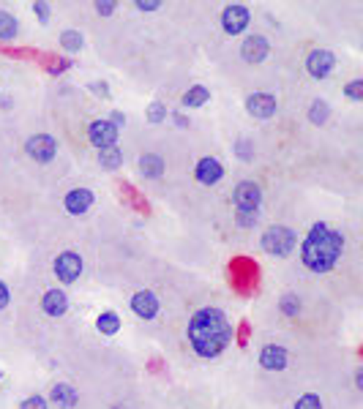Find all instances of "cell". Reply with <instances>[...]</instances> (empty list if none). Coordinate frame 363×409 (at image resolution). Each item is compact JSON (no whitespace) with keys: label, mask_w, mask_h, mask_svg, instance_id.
Listing matches in <instances>:
<instances>
[{"label":"cell","mask_w":363,"mask_h":409,"mask_svg":"<svg viewBox=\"0 0 363 409\" xmlns=\"http://www.w3.org/2000/svg\"><path fill=\"white\" fill-rule=\"evenodd\" d=\"M132 308H134V314H137L140 319H153V317L159 314V298H156L153 292L142 289V292H137V295L132 298Z\"/></svg>","instance_id":"10"},{"label":"cell","mask_w":363,"mask_h":409,"mask_svg":"<svg viewBox=\"0 0 363 409\" xmlns=\"http://www.w3.org/2000/svg\"><path fill=\"white\" fill-rule=\"evenodd\" d=\"M164 118H167V109H164V104L153 101V104L148 107V120H151V123H162Z\"/></svg>","instance_id":"26"},{"label":"cell","mask_w":363,"mask_h":409,"mask_svg":"<svg viewBox=\"0 0 363 409\" xmlns=\"http://www.w3.org/2000/svg\"><path fill=\"white\" fill-rule=\"evenodd\" d=\"M60 44H63V49H68V52H79L82 49V33H77V30H66L63 36H60Z\"/></svg>","instance_id":"22"},{"label":"cell","mask_w":363,"mask_h":409,"mask_svg":"<svg viewBox=\"0 0 363 409\" xmlns=\"http://www.w3.org/2000/svg\"><path fill=\"white\" fill-rule=\"evenodd\" d=\"M110 123H112L115 129H118V126H123V123H126V118H123V112H112V120H110Z\"/></svg>","instance_id":"36"},{"label":"cell","mask_w":363,"mask_h":409,"mask_svg":"<svg viewBox=\"0 0 363 409\" xmlns=\"http://www.w3.org/2000/svg\"><path fill=\"white\" fill-rule=\"evenodd\" d=\"M188 341L199 358H216L232 341V328L218 308H199L188 322Z\"/></svg>","instance_id":"1"},{"label":"cell","mask_w":363,"mask_h":409,"mask_svg":"<svg viewBox=\"0 0 363 409\" xmlns=\"http://www.w3.org/2000/svg\"><path fill=\"white\" fill-rule=\"evenodd\" d=\"M8 306V289H5V284L0 281V308H5Z\"/></svg>","instance_id":"35"},{"label":"cell","mask_w":363,"mask_h":409,"mask_svg":"<svg viewBox=\"0 0 363 409\" xmlns=\"http://www.w3.org/2000/svg\"><path fill=\"white\" fill-rule=\"evenodd\" d=\"M88 137H90V142H93L99 150H104V148H112V145L118 142V129H115L110 120H93Z\"/></svg>","instance_id":"8"},{"label":"cell","mask_w":363,"mask_h":409,"mask_svg":"<svg viewBox=\"0 0 363 409\" xmlns=\"http://www.w3.org/2000/svg\"><path fill=\"white\" fill-rule=\"evenodd\" d=\"M298 237L290 226H271L265 235H262V248L273 256H287L292 248H295Z\"/></svg>","instance_id":"3"},{"label":"cell","mask_w":363,"mask_h":409,"mask_svg":"<svg viewBox=\"0 0 363 409\" xmlns=\"http://www.w3.org/2000/svg\"><path fill=\"white\" fill-rule=\"evenodd\" d=\"M25 148H27V156L36 159V161H41V164L52 161L55 153H58V142H55L52 137H47V134H36V137H30Z\"/></svg>","instance_id":"5"},{"label":"cell","mask_w":363,"mask_h":409,"mask_svg":"<svg viewBox=\"0 0 363 409\" xmlns=\"http://www.w3.org/2000/svg\"><path fill=\"white\" fill-rule=\"evenodd\" d=\"M334 66H336V60H334V55L328 49H314L309 55V60H306V68H309V74L314 79H325L334 71Z\"/></svg>","instance_id":"9"},{"label":"cell","mask_w":363,"mask_h":409,"mask_svg":"<svg viewBox=\"0 0 363 409\" xmlns=\"http://www.w3.org/2000/svg\"><path fill=\"white\" fill-rule=\"evenodd\" d=\"M268 38H262V36H249L246 41H243V47H240V55H243V60H249V63H262L265 57H268Z\"/></svg>","instance_id":"11"},{"label":"cell","mask_w":363,"mask_h":409,"mask_svg":"<svg viewBox=\"0 0 363 409\" xmlns=\"http://www.w3.org/2000/svg\"><path fill=\"white\" fill-rule=\"evenodd\" d=\"M246 109H249V115L265 120V118H271L276 112V98L268 96V93H254V96L246 98Z\"/></svg>","instance_id":"12"},{"label":"cell","mask_w":363,"mask_h":409,"mask_svg":"<svg viewBox=\"0 0 363 409\" xmlns=\"http://www.w3.org/2000/svg\"><path fill=\"white\" fill-rule=\"evenodd\" d=\"M221 175H224V167L216 161V159H202L199 164H197V181L199 183H205V186H213V183H218L221 181Z\"/></svg>","instance_id":"13"},{"label":"cell","mask_w":363,"mask_h":409,"mask_svg":"<svg viewBox=\"0 0 363 409\" xmlns=\"http://www.w3.org/2000/svg\"><path fill=\"white\" fill-rule=\"evenodd\" d=\"M55 273H58V278H60L63 284L77 281L79 273H82V256H79L77 251H63V254L55 259Z\"/></svg>","instance_id":"4"},{"label":"cell","mask_w":363,"mask_h":409,"mask_svg":"<svg viewBox=\"0 0 363 409\" xmlns=\"http://www.w3.org/2000/svg\"><path fill=\"white\" fill-rule=\"evenodd\" d=\"M96 11L104 14V16H110V14L115 11V3H112V0H104V3H101V0H99V3H96Z\"/></svg>","instance_id":"31"},{"label":"cell","mask_w":363,"mask_h":409,"mask_svg":"<svg viewBox=\"0 0 363 409\" xmlns=\"http://www.w3.org/2000/svg\"><path fill=\"white\" fill-rule=\"evenodd\" d=\"M41 306H44V311H47L49 317H60V314H66L68 300H66V295H63L60 289H49V292L44 295Z\"/></svg>","instance_id":"16"},{"label":"cell","mask_w":363,"mask_h":409,"mask_svg":"<svg viewBox=\"0 0 363 409\" xmlns=\"http://www.w3.org/2000/svg\"><path fill=\"white\" fill-rule=\"evenodd\" d=\"M162 170H164V161H162L159 156L148 153V156H142V159H140V172H142L145 178H159V175H162Z\"/></svg>","instance_id":"19"},{"label":"cell","mask_w":363,"mask_h":409,"mask_svg":"<svg viewBox=\"0 0 363 409\" xmlns=\"http://www.w3.org/2000/svg\"><path fill=\"white\" fill-rule=\"evenodd\" d=\"M93 90L101 93V96H107V88H104V85H93Z\"/></svg>","instance_id":"37"},{"label":"cell","mask_w":363,"mask_h":409,"mask_svg":"<svg viewBox=\"0 0 363 409\" xmlns=\"http://www.w3.org/2000/svg\"><path fill=\"white\" fill-rule=\"evenodd\" d=\"M14 36H16V19L11 14H5V11H0V38L8 41Z\"/></svg>","instance_id":"23"},{"label":"cell","mask_w":363,"mask_h":409,"mask_svg":"<svg viewBox=\"0 0 363 409\" xmlns=\"http://www.w3.org/2000/svg\"><path fill=\"white\" fill-rule=\"evenodd\" d=\"M159 5H162L159 0H140V3H137V8H140V11H156Z\"/></svg>","instance_id":"33"},{"label":"cell","mask_w":363,"mask_h":409,"mask_svg":"<svg viewBox=\"0 0 363 409\" xmlns=\"http://www.w3.org/2000/svg\"><path fill=\"white\" fill-rule=\"evenodd\" d=\"M238 156H240V159H246V161L251 159V153H249V142H246V140H240V142H238Z\"/></svg>","instance_id":"34"},{"label":"cell","mask_w":363,"mask_h":409,"mask_svg":"<svg viewBox=\"0 0 363 409\" xmlns=\"http://www.w3.org/2000/svg\"><path fill=\"white\" fill-rule=\"evenodd\" d=\"M232 200H235V204H238V210H257L260 202H262V192H260V186H257V183L243 181V183H238V186H235Z\"/></svg>","instance_id":"7"},{"label":"cell","mask_w":363,"mask_h":409,"mask_svg":"<svg viewBox=\"0 0 363 409\" xmlns=\"http://www.w3.org/2000/svg\"><path fill=\"white\" fill-rule=\"evenodd\" d=\"M355 385H358V388H363V371H358V374H355Z\"/></svg>","instance_id":"38"},{"label":"cell","mask_w":363,"mask_h":409,"mask_svg":"<svg viewBox=\"0 0 363 409\" xmlns=\"http://www.w3.org/2000/svg\"><path fill=\"white\" fill-rule=\"evenodd\" d=\"M90 204H93V194H90L88 189H74V192L66 194V210L74 213V215L85 213Z\"/></svg>","instance_id":"15"},{"label":"cell","mask_w":363,"mask_h":409,"mask_svg":"<svg viewBox=\"0 0 363 409\" xmlns=\"http://www.w3.org/2000/svg\"><path fill=\"white\" fill-rule=\"evenodd\" d=\"M19 409H47V399H41V396H30V399L22 401V407Z\"/></svg>","instance_id":"30"},{"label":"cell","mask_w":363,"mask_h":409,"mask_svg":"<svg viewBox=\"0 0 363 409\" xmlns=\"http://www.w3.org/2000/svg\"><path fill=\"white\" fill-rule=\"evenodd\" d=\"M345 93H347L353 101H361L363 98V79H353V82L345 88Z\"/></svg>","instance_id":"28"},{"label":"cell","mask_w":363,"mask_h":409,"mask_svg":"<svg viewBox=\"0 0 363 409\" xmlns=\"http://www.w3.org/2000/svg\"><path fill=\"white\" fill-rule=\"evenodd\" d=\"M52 401L60 409H71L77 404V391L71 385H55L52 388Z\"/></svg>","instance_id":"17"},{"label":"cell","mask_w":363,"mask_h":409,"mask_svg":"<svg viewBox=\"0 0 363 409\" xmlns=\"http://www.w3.org/2000/svg\"><path fill=\"white\" fill-rule=\"evenodd\" d=\"M295 409H323V401L314 396V393H309V396H303V399H298V404Z\"/></svg>","instance_id":"27"},{"label":"cell","mask_w":363,"mask_h":409,"mask_svg":"<svg viewBox=\"0 0 363 409\" xmlns=\"http://www.w3.org/2000/svg\"><path fill=\"white\" fill-rule=\"evenodd\" d=\"M33 11L38 14V19H41V22H47V19H49V5H47V3H33Z\"/></svg>","instance_id":"32"},{"label":"cell","mask_w":363,"mask_h":409,"mask_svg":"<svg viewBox=\"0 0 363 409\" xmlns=\"http://www.w3.org/2000/svg\"><path fill=\"white\" fill-rule=\"evenodd\" d=\"M249 11H246V5H227L224 8V14H221V27L229 33V36H238V33H243L246 30V25H249Z\"/></svg>","instance_id":"6"},{"label":"cell","mask_w":363,"mask_h":409,"mask_svg":"<svg viewBox=\"0 0 363 409\" xmlns=\"http://www.w3.org/2000/svg\"><path fill=\"white\" fill-rule=\"evenodd\" d=\"M281 311H284L287 317H295V314L301 311V300H298L295 295H284V298H281Z\"/></svg>","instance_id":"25"},{"label":"cell","mask_w":363,"mask_h":409,"mask_svg":"<svg viewBox=\"0 0 363 409\" xmlns=\"http://www.w3.org/2000/svg\"><path fill=\"white\" fill-rule=\"evenodd\" d=\"M96 328H99L104 336H115V333L121 330V317H118L115 311H104V314H99Z\"/></svg>","instance_id":"18"},{"label":"cell","mask_w":363,"mask_h":409,"mask_svg":"<svg viewBox=\"0 0 363 409\" xmlns=\"http://www.w3.org/2000/svg\"><path fill=\"white\" fill-rule=\"evenodd\" d=\"M342 248H345V240L339 232H334L328 224H314L301 248L303 265L314 273H325L336 265V259L342 256Z\"/></svg>","instance_id":"2"},{"label":"cell","mask_w":363,"mask_h":409,"mask_svg":"<svg viewBox=\"0 0 363 409\" xmlns=\"http://www.w3.org/2000/svg\"><path fill=\"white\" fill-rule=\"evenodd\" d=\"M260 366L268 371H281L287 369V352L281 347H265L260 355Z\"/></svg>","instance_id":"14"},{"label":"cell","mask_w":363,"mask_h":409,"mask_svg":"<svg viewBox=\"0 0 363 409\" xmlns=\"http://www.w3.org/2000/svg\"><path fill=\"white\" fill-rule=\"evenodd\" d=\"M328 112H331V109H328V104H325V101H314V107L309 109V120H312V123H317V126H323V123L328 120Z\"/></svg>","instance_id":"24"},{"label":"cell","mask_w":363,"mask_h":409,"mask_svg":"<svg viewBox=\"0 0 363 409\" xmlns=\"http://www.w3.org/2000/svg\"><path fill=\"white\" fill-rule=\"evenodd\" d=\"M208 88H202V85H194V88H188L186 90V96H183V104L186 107H202L205 101H208Z\"/></svg>","instance_id":"21"},{"label":"cell","mask_w":363,"mask_h":409,"mask_svg":"<svg viewBox=\"0 0 363 409\" xmlns=\"http://www.w3.org/2000/svg\"><path fill=\"white\" fill-rule=\"evenodd\" d=\"M99 161H101V167H104V170H118V167H121V161H123V153L112 145V148L99 150Z\"/></svg>","instance_id":"20"},{"label":"cell","mask_w":363,"mask_h":409,"mask_svg":"<svg viewBox=\"0 0 363 409\" xmlns=\"http://www.w3.org/2000/svg\"><path fill=\"white\" fill-rule=\"evenodd\" d=\"M238 224H240V226L257 224V210H238Z\"/></svg>","instance_id":"29"}]
</instances>
